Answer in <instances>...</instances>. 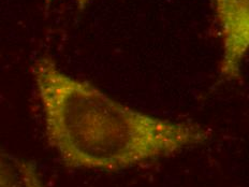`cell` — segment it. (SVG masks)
Here are the masks:
<instances>
[{"instance_id":"cell-2","label":"cell","mask_w":249,"mask_h":187,"mask_svg":"<svg viewBox=\"0 0 249 187\" xmlns=\"http://www.w3.org/2000/svg\"><path fill=\"white\" fill-rule=\"evenodd\" d=\"M222 37L221 75L234 80L249 50V0H215Z\"/></svg>"},{"instance_id":"cell-1","label":"cell","mask_w":249,"mask_h":187,"mask_svg":"<svg viewBox=\"0 0 249 187\" xmlns=\"http://www.w3.org/2000/svg\"><path fill=\"white\" fill-rule=\"evenodd\" d=\"M33 74L46 138L69 168L123 170L210 137L200 125L169 121L124 105L66 74L50 57L36 61Z\"/></svg>"},{"instance_id":"cell-3","label":"cell","mask_w":249,"mask_h":187,"mask_svg":"<svg viewBox=\"0 0 249 187\" xmlns=\"http://www.w3.org/2000/svg\"><path fill=\"white\" fill-rule=\"evenodd\" d=\"M0 187H45L35 166L0 145Z\"/></svg>"},{"instance_id":"cell-4","label":"cell","mask_w":249,"mask_h":187,"mask_svg":"<svg viewBox=\"0 0 249 187\" xmlns=\"http://www.w3.org/2000/svg\"><path fill=\"white\" fill-rule=\"evenodd\" d=\"M89 1H90V0H76V2H77V4H79V7L81 9H84L87 6V3Z\"/></svg>"}]
</instances>
